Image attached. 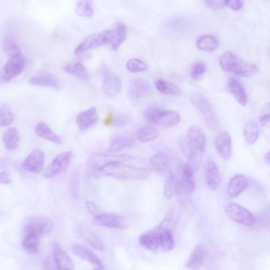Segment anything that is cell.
Masks as SVG:
<instances>
[{"instance_id": "21", "label": "cell", "mask_w": 270, "mask_h": 270, "mask_svg": "<svg viewBox=\"0 0 270 270\" xmlns=\"http://www.w3.org/2000/svg\"><path fill=\"white\" fill-rule=\"evenodd\" d=\"M215 146L221 157L228 160L231 155L232 143L229 132L222 131L217 135L215 140Z\"/></svg>"}, {"instance_id": "32", "label": "cell", "mask_w": 270, "mask_h": 270, "mask_svg": "<svg viewBox=\"0 0 270 270\" xmlns=\"http://www.w3.org/2000/svg\"><path fill=\"white\" fill-rule=\"evenodd\" d=\"M41 236L33 233H24L23 246L31 254L36 253L39 249Z\"/></svg>"}, {"instance_id": "5", "label": "cell", "mask_w": 270, "mask_h": 270, "mask_svg": "<svg viewBox=\"0 0 270 270\" xmlns=\"http://www.w3.org/2000/svg\"><path fill=\"white\" fill-rule=\"evenodd\" d=\"M114 30H107L101 33L91 34L87 37L75 49V54L79 55L88 50L110 45L114 38Z\"/></svg>"}, {"instance_id": "47", "label": "cell", "mask_w": 270, "mask_h": 270, "mask_svg": "<svg viewBox=\"0 0 270 270\" xmlns=\"http://www.w3.org/2000/svg\"><path fill=\"white\" fill-rule=\"evenodd\" d=\"M130 122V118L125 114H119L113 120V125L121 128L127 125Z\"/></svg>"}, {"instance_id": "43", "label": "cell", "mask_w": 270, "mask_h": 270, "mask_svg": "<svg viewBox=\"0 0 270 270\" xmlns=\"http://www.w3.org/2000/svg\"><path fill=\"white\" fill-rule=\"evenodd\" d=\"M116 31V40L111 47L113 50H117L125 40L127 34V29L123 24H118L115 28Z\"/></svg>"}, {"instance_id": "40", "label": "cell", "mask_w": 270, "mask_h": 270, "mask_svg": "<svg viewBox=\"0 0 270 270\" xmlns=\"http://www.w3.org/2000/svg\"><path fill=\"white\" fill-rule=\"evenodd\" d=\"M3 48L6 54L10 57L21 55V50L16 41L12 38L6 39Z\"/></svg>"}, {"instance_id": "29", "label": "cell", "mask_w": 270, "mask_h": 270, "mask_svg": "<svg viewBox=\"0 0 270 270\" xmlns=\"http://www.w3.org/2000/svg\"><path fill=\"white\" fill-rule=\"evenodd\" d=\"M3 141L6 149L10 152L17 151L19 147L20 133L15 128H10L4 133Z\"/></svg>"}, {"instance_id": "45", "label": "cell", "mask_w": 270, "mask_h": 270, "mask_svg": "<svg viewBox=\"0 0 270 270\" xmlns=\"http://www.w3.org/2000/svg\"><path fill=\"white\" fill-rule=\"evenodd\" d=\"M205 66L202 62H197L192 67L191 71V77L194 81L201 80L205 74Z\"/></svg>"}, {"instance_id": "50", "label": "cell", "mask_w": 270, "mask_h": 270, "mask_svg": "<svg viewBox=\"0 0 270 270\" xmlns=\"http://www.w3.org/2000/svg\"><path fill=\"white\" fill-rule=\"evenodd\" d=\"M226 4L234 11H237L244 7L243 0H226Z\"/></svg>"}, {"instance_id": "18", "label": "cell", "mask_w": 270, "mask_h": 270, "mask_svg": "<svg viewBox=\"0 0 270 270\" xmlns=\"http://www.w3.org/2000/svg\"><path fill=\"white\" fill-rule=\"evenodd\" d=\"M180 181L183 191L190 195L195 189L194 173L195 171L191 166L186 163L183 164L181 169Z\"/></svg>"}, {"instance_id": "2", "label": "cell", "mask_w": 270, "mask_h": 270, "mask_svg": "<svg viewBox=\"0 0 270 270\" xmlns=\"http://www.w3.org/2000/svg\"><path fill=\"white\" fill-rule=\"evenodd\" d=\"M220 63L225 71L244 77H250L258 70L256 65L242 60L230 51L225 52L221 57Z\"/></svg>"}, {"instance_id": "28", "label": "cell", "mask_w": 270, "mask_h": 270, "mask_svg": "<svg viewBox=\"0 0 270 270\" xmlns=\"http://www.w3.org/2000/svg\"><path fill=\"white\" fill-rule=\"evenodd\" d=\"M206 250L202 245H197L194 248L186 267L191 269H197L200 268L205 259Z\"/></svg>"}, {"instance_id": "12", "label": "cell", "mask_w": 270, "mask_h": 270, "mask_svg": "<svg viewBox=\"0 0 270 270\" xmlns=\"http://www.w3.org/2000/svg\"><path fill=\"white\" fill-rule=\"evenodd\" d=\"M152 91L149 83L141 79H134L130 82L128 93L131 99L139 100L150 96Z\"/></svg>"}, {"instance_id": "30", "label": "cell", "mask_w": 270, "mask_h": 270, "mask_svg": "<svg viewBox=\"0 0 270 270\" xmlns=\"http://www.w3.org/2000/svg\"><path fill=\"white\" fill-rule=\"evenodd\" d=\"M134 140L127 137H116L111 139L109 147L110 152H117L124 149H129L133 146Z\"/></svg>"}, {"instance_id": "26", "label": "cell", "mask_w": 270, "mask_h": 270, "mask_svg": "<svg viewBox=\"0 0 270 270\" xmlns=\"http://www.w3.org/2000/svg\"><path fill=\"white\" fill-rule=\"evenodd\" d=\"M248 180L242 175L234 176L228 183L227 193L231 197H235L239 195L248 185Z\"/></svg>"}, {"instance_id": "54", "label": "cell", "mask_w": 270, "mask_h": 270, "mask_svg": "<svg viewBox=\"0 0 270 270\" xmlns=\"http://www.w3.org/2000/svg\"><path fill=\"white\" fill-rule=\"evenodd\" d=\"M264 160L267 163L270 164V151L268 152L265 155Z\"/></svg>"}, {"instance_id": "31", "label": "cell", "mask_w": 270, "mask_h": 270, "mask_svg": "<svg viewBox=\"0 0 270 270\" xmlns=\"http://www.w3.org/2000/svg\"><path fill=\"white\" fill-rule=\"evenodd\" d=\"M219 41L214 36L209 35L199 37L196 39V46L204 52H212L219 47Z\"/></svg>"}, {"instance_id": "51", "label": "cell", "mask_w": 270, "mask_h": 270, "mask_svg": "<svg viewBox=\"0 0 270 270\" xmlns=\"http://www.w3.org/2000/svg\"><path fill=\"white\" fill-rule=\"evenodd\" d=\"M265 112L263 115L259 116L258 121L263 126H265V124L268 121H270V102L267 103L265 109Z\"/></svg>"}, {"instance_id": "16", "label": "cell", "mask_w": 270, "mask_h": 270, "mask_svg": "<svg viewBox=\"0 0 270 270\" xmlns=\"http://www.w3.org/2000/svg\"><path fill=\"white\" fill-rule=\"evenodd\" d=\"M204 178L206 183L212 191H216L220 185V172L216 164L212 161L207 162L204 167Z\"/></svg>"}, {"instance_id": "15", "label": "cell", "mask_w": 270, "mask_h": 270, "mask_svg": "<svg viewBox=\"0 0 270 270\" xmlns=\"http://www.w3.org/2000/svg\"><path fill=\"white\" fill-rule=\"evenodd\" d=\"M162 230L159 226L144 234L140 238L141 245L147 250L157 253L160 244V235Z\"/></svg>"}, {"instance_id": "19", "label": "cell", "mask_w": 270, "mask_h": 270, "mask_svg": "<svg viewBox=\"0 0 270 270\" xmlns=\"http://www.w3.org/2000/svg\"><path fill=\"white\" fill-rule=\"evenodd\" d=\"M98 120L97 110L95 107L80 112L76 118L78 127L81 131L89 129L94 125Z\"/></svg>"}, {"instance_id": "22", "label": "cell", "mask_w": 270, "mask_h": 270, "mask_svg": "<svg viewBox=\"0 0 270 270\" xmlns=\"http://www.w3.org/2000/svg\"><path fill=\"white\" fill-rule=\"evenodd\" d=\"M29 84L31 85L41 87L59 89L58 79L53 74L49 73L41 74L29 78Z\"/></svg>"}, {"instance_id": "27", "label": "cell", "mask_w": 270, "mask_h": 270, "mask_svg": "<svg viewBox=\"0 0 270 270\" xmlns=\"http://www.w3.org/2000/svg\"><path fill=\"white\" fill-rule=\"evenodd\" d=\"M35 132L37 136L41 139H45L57 144L62 143V140L56 133L46 123L40 121L35 127Z\"/></svg>"}, {"instance_id": "33", "label": "cell", "mask_w": 270, "mask_h": 270, "mask_svg": "<svg viewBox=\"0 0 270 270\" xmlns=\"http://www.w3.org/2000/svg\"><path fill=\"white\" fill-rule=\"evenodd\" d=\"M159 134L157 128L151 124H146L140 128L138 131L137 138L141 142H149L157 139Z\"/></svg>"}, {"instance_id": "4", "label": "cell", "mask_w": 270, "mask_h": 270, "mask_svg": "<svg viewBox=\"0 0 270 270\" xmlns=\"http://www.w3.org/2000/svg\"><path fill=\"white\" fill-rule=\"evenodd\" d=\"M192 105L200 112L207 125L211 128H216L218 119L216 113L208 99L200 92H196L191 96Z\"/></svg>"}, {"instance_id": "35", "label": "cell", "mask_w": 270, "mask_h": 270, "mask_svg": "<svg viewBox=\"0 0 270 270\" xmlns=\"http://www.w3.org/2000/svg\"><path fill=\"white\" fill-rule=\"evenodd\" d=\"M259 131L256 122L250 121L245 124L244 128V135L248 144H254L259 137Z\"/></svg>"}, {"instance_id": "34", "label": "cell", "mask_w": 270, "mask_h": 270, "mask_svg": "<svg viewBox=\"0 0 270 270\" xmlns=\"http://www.w3.org/2000/svg\"><path fill=\"white\" fill-rule=\"evenodd\" d=\"M63 69L66 73L73 75L81 80L87 81L89 79L87 70L86 67L81 63L67 65Z\"/></svg>"}, {"instance_id": "36", "label": "cell", "mask_w": 270, "mask_h": 270, "mask_svg": "<svg viewBox=\"0 0 270 270\" xmlns=\"http://www.w3.org/2000/svg\"><path fill=\"white\" fill-rule=\"evenodd\" d=\"M156 87L160 92L166 95L178 96L181 93V90L179 87L162 79L156 82Z\"/></svg>"}, {"instance_id": "10", "label": "cell", "mask_w": 270, "mask_h": 270, "mask_svg": "<svg viewBox=\"0 0 270 270\" xmlns=\"http://www.w3.org/2000/svg\"><path fill=\"white\" fill-rule=\"evenodd\" d=\"M72 157L71 151L59 154L45 172V177L47 179L53 178L64 172L68 167Z\"/></svg>"}, {"instance_id": "8", "label": "cell", "mask_w": 270, "mask_h": 270, "mask_svg": "<svg viewBox=\"0 0 270 270\" xmlns=\"http://www.w3.org/2000/svg\"><path fill=\"white\" fill-rule=\"evenodd\" d=\"M25 67V60L22 54L10 57L1 71L2 80L9 81L22 73Z\"/></svg>"}, {"instance_id": "48", "label": "cell", "mask_w": 270, "mask_h": 270, "mask_svg": "<svg viewBox=\"0 0 270 270\" xmlns=\"http://www.w3.org/2000/svg\"><path fill=\"white\" fill-rule=\"evenodd\" d=\"M205 5L212 9H219L226 6V0H204Z\"/></svg>"}, {"instance_id": "46", "label": "cell", "mask_w": 270, "mask_h": 270, "mask_svg": "<svg viewBox=\"0 0 270 270\" xmlns=\"http://www.w3.org/2000/svg\"><path fill=\"white\" fill-rule=\"evenodd\" d=\"M175 193V186L174 182L171 176H169L164 185V195L166 199H171Z\"/></svg>"}, {"instance_id": "13", "label": "cell", "mask_w": 270, "mask_h": 270, "mask_svg": "<svg viewBox=\"0 0 270 270\" xmlns=\"http://www.w3.org/2000/svg\"><path fill=\"white\" fill-rule=\"evenodd\" d=\"M103 75L102 88L105 94L110 97L118 95L121 88L120 78L106 68L103 69Z\"/></svg>"}, {"instance_id": "39", "label": "cell", "mask_w": 270, "mask_h": 270, "mask_svg": "<svg viewBox=\"0 0 270 270\" xmlns=\"http://www.w3.org/2000/svg\"><path fill=\"white\" fill-rule=\"evenodd\" d=\"M93 12H94L90 0H80L76 8V13L79 16L91 17Z\"/></svg>"}, {"instance_id": "1", "label": "cell", "mask_w": 270, "mask_h": 270, "mask_svg": "<svg viewBox=\"0 0 270 270\" xmlns=\"http://www.w3.org/2000/svg\"><path fill=\"white\" fill-rule=\"evenodd\" d=\"M150 171L145 168L134 167L121 162H112L100 166L93 175L98 179L103 176L123 180H139L147 178Z\"/></svg>"}, {"instance_id": "20", "label": "cell", "mask_w": 270, "mask_h": 270, "mask_svg": "<svg viewBox=\"0 0 270 270\" xmlns=\"http://www.w3.org/2000/svg\"><path fill=\"white\" fill-rule=\"evenodd\" d=\"M96 223L110 228L126 229L128 225L121 216L110 213H101L95 217Z\"/></svg>"}, {"instance_id": "7", "label": "cell", "mask_w": 270, "mask_h": 270, "mask_svg": "<svg viewBox=\"0 0 270 270\" xmlns=\"http://www.w3.org/2000/svg\"><path fill=\"white\" fill-rule=\"evenodd\" d=\"M54 228V223L44 215L31 216L26 224L24 233H33L40 236L49 234Z\"/></svg>"}, {"instance_id": "37", "label": "cell", "mask_w": 270, "mask_h": 270, "mask_svg": "<svg viewBox=\"0 0 270 270\" xmlns=\"http://www.w3.org/2000/svg\"><path fill=\"white\" fill-rule=\"evenodd\" d=\"M160 244L165 251H170L175 246L174 238L171 230H163L160 235Z\"/></svg>"}, {"instance_id": "23", "label": "cell", "mask_w": 270, "mask_h": 270, "mask_svg": "<svg viewBox=\"0 0 270 270\" xmlns=\"http://www.w3.org/2000/svg\"><path fill=\"white\" fill-rule=\"evenodd\" d=\"M227 89L232 94L236 100L242 106H245L247 102L246 93L239 80L231 78L227 82Z\"/></svg>"}, {"instance_id": "9", "label": "cell", "mask_w": 270, "mask_h": 270, "mask_svg": "<svg viewBox=\"0 0 270 270\" xmlns=\"http://www.w3.org/2000/svg\"><path fill=\"white\" fill-rule=\"evenodd\" d=\"M186 140L190 147V153L187 159L193 154L204 153L206 137L203 130L199 126H191L187 133Z\"/></svg>"}, {"instance_id": "41", "label": "cell", "mask_w": 270, "mask_h": 270, "mask_svg": "<svg viewBox=\"0 0 270 270\" xmlns=\"http://www.w3.org/2000/svg\"><path fill=\"white\" fill-rule=\"evenodd\" d=\"M86 241L95 250L102 252L105 250L104 244L94 233L87 232L85 234Z\"/></svg>"}, {"instance_id": "6", "label": "cell", "mask_w": 270, "mask_h": 270, "mask_svg": "<svg viewBox=\"0 0 270 270\" xmlns=\"http://www.w3.org/2000/svg\"><path fill=\"white\" fill-rule=\"evenodd\" d=\"M225 210L226 215L230 219L243 225L251 226L256 222L255 216L245 207L239 204H228L226 206Z\"/></svg>"}, {"instance_id": "17", "label": "cell", "mask_w": 270, "mask_h": 270, "mask_svg": "<svg viewBox=\"0 0 270 270\" xmlns=\"http://www.w3.org/2000/svg\"><path fill=\"white\" fill-rule=\"evenodd\" d=\"M71 250L76 256L94 265L95 269H104V266L98 257L86 246L76 243L72 246Z\"/></svg>"}, {"instance_id": "44", "label": "cell", "mask_w": 270, "mask_h": 270, "mask_svg": "<svg viewBox=\"0 0 270 270\" xmlns=\"http://www.w3.org/2000/svg\"><path fill=\"white\" fill-rule=\"evenodd\" d=\"M127 69L131 72H139L146 71L148 67L143 61L138 59H130L127 64Z\"/></svg>"}, {"instance_id": "49", "label": "cell", "mask_w": 270, "mask_h": 270, "mask_svg": "<svg viewBox=\"0 0 270 270\" xmlns=\"http://www.w3.org/2000/svg\"><path fill=\"white\" fill-rule=\"evenodd\" d=\"M85 206L87 211L90 215L96 217L101 214L98 207L94 203L87 201Z\"/></svg>"}, {"instance_id": "3", "label": "cell", "mask_w": 270, "mask_h": 270, "mask_svg": "<svg viewBox=\"0 0 270 270\" xmlns=\"http://www.w3.org/2000/svg\"><path fill=\"white\" fill-rule=\"evenodd\" d=\"M144 117L147 121L163 128L176 126L181 119L180 114L177 111L155 107H151L145 110Z\"/></svg>"}, {"instance_id": "52", "label": "cell", "mask_w": 270, "mask_h": 270, "mask_svg": "<svg viewBox=\"0 0 270 270\" xmlns=\"http://www.w3.org/2000/svg\"><path fill=\"white\" fill-rule=\"evenodd\" d=\"M44 265L45 269H58L54 258L53 259L50 258H46Z\"/></svg>"}, {"instance_id": "14", "label": "cell", "mask_w": 270, "mask_h": 270, "mask_svg": "<svg viewBox=\"0 0 270 270\" xmlns=\"http://www.w3.org/2000/svg\"><path fill=\"white\" fill-rule=\"evenodd\" d=\"M131 158L127 155H114L98 153L92 156L88 162L89 168L93 171L100 166L112 162H124L130 161Z\"/></svg>"}, {"instance_id": "38", "label": "cell", "mask_w": 270, "mask_h": 270, "mask_svg": "<svg viewBox=\"0 0 270 270\" xmlns=\"http://www.w3.org/2000/svg\"><path fill=\"white\" fill-rule=\"evenodd\" d=\"M80 173L75 170L72 173L69 184V192L74 199H77L79 194Z\"/></svg>"}, {"instance_id": "53", "label": "cell", "mask_w": 270, "mask_h": 270, "mask_svg": "<svg viewBox=\"0 0 270 270\" xmlns=\"http://www.w3.org/2000/svg\"><path fill=\"white\" fill-rule=\"evenodd\" d=\"M0 182L4 184H10L12 183L8 174L6 172H3L0 175Z\"/></svg>"}, {"instance_id": "11", "label": "cell", "mask_w": 270, "mask_h": 270, "mask_svg": "<svg viewBox=\"0 0 270 270\" xmlns=\"http://www.w3.org/2000/svg\"><path fill=\"white\" fill-rule=\"evenodd\" d=\"M46 157L44 153L39 149L31 152L23 163L24 169L31 173H40L44 168Z\"/></svg>"}, {"instance_id": "42", "label": "cell", "mask_w": 270, "mask_h": 270, "mask_svg": "<svg viewBox=\"0 0 270 270\" xmlns=\"http://www.w3.org/2000/svg\"><path fill=\"white\" fill-rule=\"evenodd\" d=\"M0 121L2 127H6L11 124L15 119L13 112L6 105H2L0 108Z\"/></svg>"}, {"instance_id": "25", "label": "cell", "mask_w": 270, "mask_h": 270, "mask_svg": "<svg viewBox=\"0 0 270 270\" xmlns=\"http://www.w3.org/2000/svg\"><path fill=\"white\" fill-rule=\"evenodd\" d=\"M151 163L153 169L158 173L169 175L172 171L170 160L163 153L154 154L151 159Z\"/></svg>"}, {"instance_id": "24", "label": "cell", "mask_w": 270, "mask_h": 270, "mask_svg": "<svg viewBox=\"0 0 270 270\" xmlns=\"http://www.w3.org/2000/svg\"><path fill=\"white\" fill-rule=\"evenodd\" d=\"M53 257L58 269H75L74 264L71 258L58 243H55L53 246Z\"/></svg>"}]
</instances>
